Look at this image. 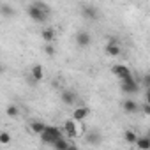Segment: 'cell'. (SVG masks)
<instances>
[{"mask_svg": "<svg viewBox=\"0 0 150 150\" xmlns=\"http://www.w3.org/2000/svg\"><path fill=\"white\" fill-rule=\"evenodd\" d=\"M81 14H83V18H87V20H92V21L99 20V9H97L96 6H90V4H85V6H81Z\"/></svg>", "mask_w": 150, "mask_h": 150, "instance_id": "5", "label": "cell"}, {"mask_svg": "<svg viewBox=\"0 0 150 150\" xmlns=\"http://www.w3.org/2000/svg\"><path fill=\"white\" fill-rule=\"evenodd\" d=\"M27 14L30 16L32 21L35 23H46L50 20V14H51V9L48 4L41 2V0H35V2H32L28 7H27Z\"/></svg>", "mask_w": 150, "mask_h": 150, "instance_id": "1", "label": "cell"}, {"mask_svg": "<svg viewBox=\"0 0 150 150\" xmlns=\"http://www.w3.org/2000/svg\"><path fill=\"white\" fill-rule=\"evenodd\" d=\"M124 139H125L127 143H131V145H134V141L138 139V134H136L134 131H125V132H124Z\"/></svg>", "mask_w": 150, "mask_h": 150, "instance_id": "18", "label": "cell"}, {"mask_svg": "<svg viewBox=\"0 0 150 150\" xmlns=\"http://www.w3.org/2000/svg\"><path fill=\"white\" fill-rule=\"evenodd\" d=\"M44 53H46V55H55V46H53L51 42H46V46H44Z\"/></svg>", "mask_w": 150, "mask_h": 150, "instance_id": "22", "label": "cell"}, {"mask_svg": "<svg viewBox=\"0 0 150 150\" xmlns=\"http://www.w3.org/2000/svg\"><path fill=\"white\" fill-rule=\"evenodd\" d=\"M111 72L115 74L118 80H120V83H124V81H131V80H136V78L132 76V72L129 71V67H127V65H122V64L113 65Z\"/></svg>", "mask_w": 150, "mask_h": 150, "instance_id": "3", "label": "cell"}, {"mask_svg": "<svg viewBox=\"0 0 150 150\" xmlns=\"http://www.w3.org/2000/svg\"><path fill=\"white\" fill-rule=\"evenodd\" d=\"M11 143V134L9 132H0V145H9Z\"/></svg>", "mask_w": 150, "mask_h": 150, "instance_id": "20", "label": "cell"}, {"mask_svg": "<svg viewBox=\"0 0 150 150\" xmlns=\"http://www.w3.org/2000/svg\"><path fill=\"white\" fill-rule=\"evenodd\" d=\"M122 108H124V111H125V113H136V111L139 110L138 103H136V101H132V99H125V101L122 103Z\"/></svg>", "mask_w": 150, "mask_h": 150, "instance_id": "12", "label": "cell"}, {"mask_svg": "<svg viewBox=\"0 0 150 150\" xmlns=\"http://www.w3.org/2000/svg\"><path fill=\"white\" fill-rule=\"evenodd\" d=\"M51 146H53V148H57V150H67V148H71L72 145L65 139V136H62V138L55 139V141L51 143Z\"/></svg>", "mask_w": 150, "mask_h": 150, "instance_id": "13", "label": "cell"}, {"mask_svg": "<svg viewBox=\"0 0 150 150\" xmlns=\"http://www.w3.org/2000/svg\"><path fill=\"white\" fill-rule=\"evenodd\" d=\"M2 72H4V65H2V64H0V74H2Z\"/></svg>", "mask_w": 150, "mask_h": 150, "instance_id": "25", "label": "cell"}, {"mask_svg": "<svg viewBox=\"0 0 150 150\" xmlns=\"http://www.w3.org/2000/svg\"><path fill=\"white\" fill-rule=\"evenodd\" d=\"M39 136H41V139H42V143H44V145H51L55 139L62 138V136H64V132H62L58 127H55V125H46V127H44V131H42Z\"/></svg>", "mask_w": 150, "mask_h": 150, "instance_id": "2", "label": "cell"}, {"mask_svg": "<svg viewBox=\"0 0 150 150\" xmlns=\"http://www.w3.org/2000/svg\"><path fill=\"white\" fill-rule=\"evenodd\" d=\"M120 88H122V92L124 94H138V90H139V83L136 81V80H131V81H124V83H120Z\"/></svg>", "mask_w": 150, "mask_h": 150, "instance_id": "7", "label": "cell"}, {"mask_svg": "<svg viewBox=\"0 0 150 150\" xmlns=\"http://www.w3.org/2000/svg\"><path fill=\"white\" fill-rule=\"evenodd\" d=\"M90 41H92V37H90V34H88L87 30H80V32L76 34V44H78L80 48H87V46L90 44Z\"/></svg>", "mask_w": 150, "mask_h": 150, "instance_id": "8", "label": "cell"}, {"mask_svg": "<svg viewBox=\"0 0 150 150\" xmlns=\"http://www.w3.org/2000/svg\"><path fill=\"white\" fill-rule=\"evenodd\" d=\"M134 145H136V148H139V150H148L150 148V138H139L138 136V139L134 141Z\"/></svg>", "mask_w": 150, "mask_h": 150, "instance_id": "17", "label": "cell"}, {"mask_svg": "<svg viewBox=\"0 0 150 150\" xmlns=\"http://www.w3.org/2000/svg\"><path fill=\"white\" fill-rule=\"evenodd\" d=\"M64 132H65L67 138H78V136L81 134V125H80V122L74 120V118L65 120V124H64Z\"/></svg>", "mask_w": 150, "mask_h": 150, "instance_id": "4", "label": "cell"}, {"mask_svg": "<svg viewBox=\"0 0 150 150\" xmlns=\"http://www.w3.org/2000/svg\"><path fill=\"white\" fill-rule=\"evenodd\" d=\"M60 99H62L64 104L72 106L74 103H76V92H74V90H64V92L60 94Z\"/></svg>", "mask_w": 150, "mask_h": 150, "instance_id": "10", "label": "cell"}, {"mask_svg": "<svg viewBox=\"0 0 150 150\" xmlns=\"http://www.w3.org/2000/svg\"><path fill=\"white\" fill-rule=\"evenodd\" d=\"M139 81L143 83V87H145V88H148V87H150V76H148V74H143V78H141V80H138V83H139Z\"/></svg>", "mask_w": 150, "mask_h": 150, "instance_id": "23", "label": "cell"}, {"mask_svg": "<svg viewBox=\"0 0 150 150\" xmlns=\"http://www.w3.org/2000/svg\"><path fill=\"white\" fill-rule=\"evenodd\" d=\"M6 113H7L9 117H18V115H20V108H18L16 104H9L7 110H6Z\"/></svg>", "mask_w": 150, "mask_h": 150, "instance_id": "19", "label": "cell"}, {"mask_svg": "<svg viewBox=\"0 0 150 150\" xmlns=\"http://www.w3.org/2000/svg\"><path fill=\"white\" fill-rule=\"evenodd\" d=\"M42 80H44V71H42V67L41 65H34L32 71H30V81L32 83H39Z\"/></svg>", "mask_w": 150, "mask_h": 150, "instance_id": "9", "label": "cell"}, {"mask_svg": "<svg viewBox=\"0 0 150 150\" xmlns=\"http://www.w3.org/2000/svg\"><path fill=\"white\" fill-rule=\"evenodd\" d=\"M44 127H46V125H44V122H41V120H34V122H30V131H32L34 134H37V136L44 131Z\"/></svg>", "mask_w": 150, "mask_h": 150, "instance_id": "16", "label": "cell"}, {"mask_svg": "<svg viewBox=\"0 0 150 150\" xmlns=\"http://www.w3.org/2000/svg\"><path fill=\"white\" fill-rule=\"evenodd\" d=\"M88 108H85V106H80V108H76L72 111V118L74 120H78V122H81V120H85L87 117H88Z\"/></svg>", "mask_w": 150, "mask_h": 150, "instance_id": "11", "label": "cell"}, {"mask_svg": "<svg viewBox=\"0 0 150 150\" xmlns=\"http://www.w3.org/2000/svg\"><path fill=\"white\" fill-rule=\"evenodd\" d=\"M141 110H143L145 115H150V104H148V103H145V104L141 106Z\"/></svg>", "mask_w": 150, "mask_h": 150, "instance_id": "24", "label": "cell"}, {"mask_svg": "<svg viewBox=\"0 0 150 150\" xmlns=\"http://www.w3.org/2000/svg\"><path fill=\"white\" fill-rule=\"evenodd\" d=\"M87 141H88L90 145H92V143H94V145H97V143H99V134H97V132H90V134H88V138H87Z\"/></svg>", "mask_w": 150, "mask_h": 150, "instance_id": "21", "label": "cell"}, {"mask_svg": "<svg viewBox=\"0 0 150 150\" xmlns=\"http://www.w3.org/2000/svg\"><path fill=\"white\" fill-rule=\"evenodd\" d=\"M41 37H42L46 42H53V41H55V30H53L51 27H46V28L41 32Z\"/></svg>", "mask_w": 150, "mask_h": 150, "instance_id": "15", "label": "cell"}, {"mask_svg": "<svg viewBox=\"0 0 150 150\" xmlns=\"http://www.w3.org/2000/svg\"><path fill=\"white\" fill-rule=\"evenodd\" d=\"M120 51H122V48H120L118 41H117L115 37H111L110 42L106 44V55H110V57H118Z\"/></svg>", "mask_w": 150, "mask_h": 150, "instance_id": "6", "label": "cell"}, {"mask_svg": "<svg viewBox=\"0 0 150 150\" xmlns=\"http://www.w3.org/2000/svg\"><path fill=\"white\" fill-rule=\"evenodd\" d=\"M0 14H2L4 18H13V16L16 14V11H14L13 6H9V4H2V6H0Z\"/></svg>", "mask_w": 150, "mask_h": 150, "instance_id": "14", "label": "cell"}]
</instances>
